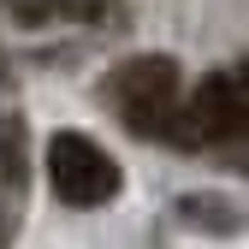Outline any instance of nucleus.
<instances>
[{"label": "nucleus", "mask_w": 249, "mask_h": 249, "mask_svg": "<svg viewBox=\"0 0 249 249\" xmlns=\"http://www.w3.org/2000/svg\"><path fill=\"white\" fill-rule=\"evenodd\" d=\"M107 95L119 107V119L137 137H178L184 119V83H178V59L172 53H137L107 77Z\"/></svg>", "instance_id": "nucleus-1"}, {"label": "nucleus", "mask_w": 249, "mask_h": 249, "mask_svg": "<svg viewBox=\"0 0 249 249\" xmlns=\"http://www.w3.org/2000/svg\"><path fill=\"white\" fill-rule=\"evenodd\" d=\"M178 148H237L249 142V89L237 71H213L184 95L178 119Z\"/></svg>", "instance_id": "nucleus-2"}, {"label": "nucleus", "mask_w": 249, "mask_h": 249, "mask_svg": "<svg viewBox=\"0 0 249 249\" xmlns=\"http://www.w3.org/2000/svg\"><path fill=\"white\" fill-rule=\"evenodd\" d=\"M48 184H53V196L66 202V208H101L119 196V160L95 142V137H83V131H59L48 142Z\"/></svg>", "instance_id": "nucleus-3"}, {"label": "nucleus", "mask_w": 249, "mask_h": 249, "mask_svg": "<svg viewBox=\"0 0 249 249\" xmlns=\"http://www.w3.org/2000/svg\"><path fill=\"white\" fill-rule=\"evenodd\" d=\"M178 220L226 237V231H243V220H249V213H243V208H231L226 196H184V202H178Z\"/></svg>", "instance_id": "nucleus-4"}, {"label": "nucleus", "mask_w": 249, "mask_h": 249, "mask_svg": "<svg viewBox=\"0 0 249 249\" xmlns=\"http://www.w3.org/2000/svg\"><path fill=\"white\" fill-rule=\"evenodd\" d=\"M107 6L113 0H18L24 24H42V18H89V24H101Z\"/></svg>", "instance_id": "nucleus-5"}, {"label": "nucleus", "mask_w": 249, "mask_h": 249, "mask_svg": "<svg viewBox=\"0 0 249 249\" xmlns=\"http://www.w3.org/2000/svg\"><path fill=\"white\" fill-rule=\"evenodd\" d=\"M0 243H6V220H0Z\"/></svg>", "instance_id": "nucleus-6"}]
</instances>
